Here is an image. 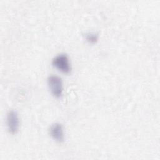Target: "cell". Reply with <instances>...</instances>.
<instances>
[{
  "label": "cell",
  "mask_w": 160,
  "mask_h": 160,
  "mask_svg": "<svg viewBox=\"0 0 160 160\" xmlns=\"http://www.w3.org/2000/svg\"><path fill=\"white\" fill-rule=\"evenodd\" d=\"M98 34L95 33H87L85 34V39L90 43H95L98 41Z\"/></svg>",
  "instance_id": "5"
},
{
  "label": "cell",
  "mask_w": 160,
  "mask_h": 160,
  "mask_svg": "<svg viewBox=\"0 0 160 160\" xmlns=\"http://www.w3.org/2000/svg\"><path fill=\"white\" fill-rule=\"evenodd\" d=\"M52 64L61 72L68 74L71 71V64L66 54L62 53L56 56L52 60Z\"/></svg>",
  "instance_id": "1"
},
{
  "label": "cell",
  "mask_w": 160,
  "mask_h": 160,
  "mask_svg": "<svg viewBox=\"0 0 160 160\" xmlns=\"http://www.w3.org/2000/svg\"><path fill=\"white\" fill-rule=\"evenodd\" d=\"M48 85L52 95L56 98L62 96L63 85L62 79L57 75H50L48 78Z\"/></svg>",
  "instance_id": "2"
},
{
  "label": "cell",
  "mask_w": 160,
  "mask_h": 160,
  "mask_svg": "<svg viewBox=\"0 0 160 160\" xmlns=\"http://www.w3.org/2000/svg\"><path fill=\"white\" fill-rule=\"evenodd\" d=\"M49 134L58 142H63L64 140V129L61 124L54 123L49 128Z\"/></svg>",
  "instance_id": "4"
},
{
  "label": "cell",
  "mask_w": 160,
  "mask_h": 160,
  "mask_svg": "<svg viewBox=\"0 0 160 160\" xmlns=\"http://www.w3.org/2000/svg\"><path fill=\"white\" fill-rule=\"evenodd\" d=\"M7 126L11 134H14L18 132L19 128V118L16 111L11 110L8 113Z\"/></svg>",
  "instance_id": "3"
}]
</instances>
